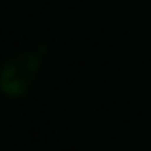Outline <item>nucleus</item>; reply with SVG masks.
Returning <instances> with one entry per match:
<instances>
[]
</instances>
